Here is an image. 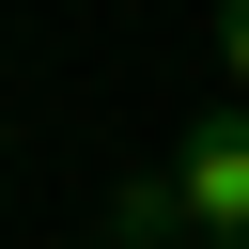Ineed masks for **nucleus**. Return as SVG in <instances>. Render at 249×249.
Wrapping results in <instances>:
<instances>
[{
	"mask_svg": "<svg viewBox=\"0 0 249 249\" xmlns=\"http://www.w3.org/2000/svg\"><path fill=\"white\" fill-rule=\"evenodd\" d=\"M171 187H187L202 233H249V109H202V140L171 156Z\"/></svg>",
	"mask_w": 249,
	"mask_h": 249,
	"instance_id": "f257e3e1",
	"label": "nucleus"
},
{
	"mask_svg": "<svg viewBox=\"0 0 249 249\" xmlns=\"http://www.w3.org/2000/svg\"><path fill=\"white\" fill-rule=\"evenodd\" d=\"M109 233H124V249H187L202 218H187V187L156 171V187H124V202H109Z\"/></svg>",
	"mask_w": 249,
	"mask_h": 249,
	"instance_id": "f03ea898",
	"label": "nucleus"
},
{
	"mask_svg": "<svg viewBox=\"0 0 249 249\" xmlns=\"http://www.w3.org/2000/svg\"><path fill=\"white\" fill-rule=\"evenodd\" d=\"M218 62H233V93H249V0H218Z\"/></svg>",
	"mask_w": 249,
	"mask_h": 249,
	"instance_id": "7ed1b4c3",
	"label": "nucleus"
},
{
	"mask_svg": "<svg viewBox=\"0 0 249 249\" xmlns=\"http://www.w3.org/2000/svg\"><path fill=\"white\" fill-rule=\"evenodd\" d=\"M187 249H249V233H187Z\"/></svg>",
	"mask_w": 249,
	"mask_h": 249,
	"instance_id": "20e7f679",
	"label": "nucleus"
}]
</instances>
